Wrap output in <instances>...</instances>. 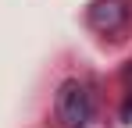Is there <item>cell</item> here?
Listing matches in <instances>:
<instances>
[{
    "instance_id": "obj_2",
    "label": "cell",
    "mask_w": 132,
    "mask_h": 128,
    "mask_svg": "<svg viewBox=\"0 0 132 128\" xmlns=\"http://www.w3.org/2000/svg\"><path fill=\"white\" fill-rule=\"evenodd\" d=\"M121 21H125V7L118 0H96L89 7V25L96 32H114V29H121Z\"/></svg>"
},
{
    "instance_id": "obj_1",
    "label": "cell",
    "mask_w": 132,
    "mask_h": 128,
    "mask_svg": "<svg viewBox=\"0 0 132 128\" xmlns=\"http://www.w3.org/2000/svg\"><path fill=\"white\" fill-rule=\"evenodd\" d=\"M57 117H61L68 128L89 125V117H93V100H89V89L82 82L71 78V82L61 85V93H57Z\"/></svg>"
}]
</instances>
